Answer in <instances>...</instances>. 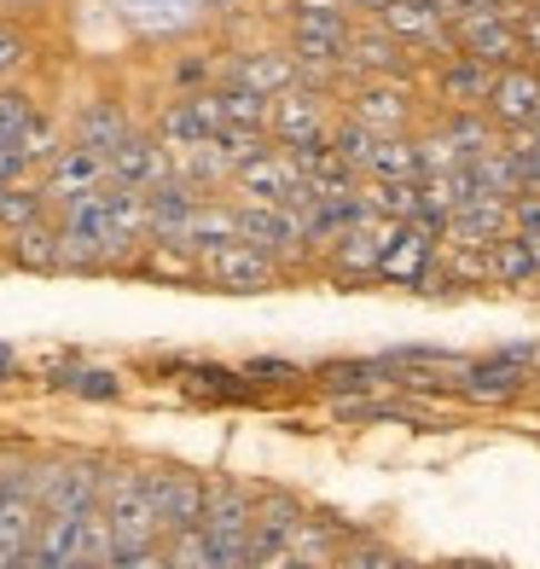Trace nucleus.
Segmentation results:
<instances>
[{
    "label": "nucleus",
    "instance_id": "7c9ffc66",
    "mask_svg": "<svg viewBox=\"0 0 540 569\" xmlns=\"http://www.w3.org/2000/svg\"><path fill=\"white\" fill-rule=\"evenodd\" d=\"M372 146H378V134H372V128H360L354 117H343L338 128H331V151H338L349 169H360V174H367V163H372Z\"/></svg>",
    "mask_w": 540,
    "mask_h": 569
},
{
    "label": "nucleus",
    "instance_id": "c9c22d12",
    "mask_svg": "<svg viewBox=\"0 0 540 569\" xmlns=\"http://www.w3.org/2000/svg\"><path fill=\"white\" fill-rule=\"evenodd\" d=\"M338 419H343V425H372V419H401V425H407V412H401V407H390V401L343 396V401H338Z\"/></svg>",
    "mask_w": 540,
    "mask_h": 569
},
{
    "label": "nucleus",
    "instance_id": "ea45409f",
    "mask_svg": "<svg viewBox=\"0 0 540 569\" xmlns=\"http://www.w3.org/2000/svg\"><path fill=\"white\" fill-rule=\"evenodd\" d=\"M518 30H523V53H540V7H529V12H523Z\"/></svg>",
    "mask_w": 540,
    "mask_h": 569
},
{
    "label": "nucleus",
    "instance_id": "f03ea898",
    "mask_svg": "<svg viewBox=\"0 0 540 569\" xmlns=\"http://www.w3.org/2000/svg\"><path fill=\"white\" fill-rule=\"evenodd\" d=\"M99 511H106V523H111V535H117V552L158 547V540H163V523H158V506H151L146 471H111Z\"/></svg>",
    "mask_w": 540,
    "mask_h": 569
},
{
    "label": "nucleus",
    "instance_id": "e433bc0d",
    "mask_svg": "<svg viewBox=\"0 0 540 569\" xmlns=\"http://www.w3.org/2000/svg\"><path fill=\"white\" fill-rule=\"evenodd\" d=\"M244 378L256 383V390H262V383H273V390H279V383H302L308 372H302V367H291V360H250Z\"/></svg>",
    "mask_w": 540,
    "mask_h": 569
},
{
    "label": "nucleus",
    "instance_id": "6ab92c4d",
    "mask_svg": "<svg viewBox=\"0 0 540 569\" xmlns=\"http://www.w3.org/2000/svg\"><path fill=\"white\" fill-rule=\"evenodd\" d=\"M511 232V198H477L453 216L448 227V244H466V250H488L494 239Z\"/></svg>",
    "mask_w": 540,
    "mask_h": 569
},
{
    "label": "nucleus",
    "instance_id": "37998d69",
    "mask_svg": "<svg viewBox=\"0 0 540 569\" xmlns=\"http://www.w3.org/2000/svg\"><path fill=\"white\" fill-rule=\"evenodd\" d=\"M203 7H216V12H244L250 0H203Z\"/></svg>",
    "mask_w": 540,
    "mask_h": 569
},
{
    "label": "nucleus",
    "instance_id": "f3484780",
    "mask_svg": "<svg viewBox=\"0 0 540 569\" xmlns=\"http://www.w3.org/2000/svg\"><path fill=\"white\" fill-rule=\"evenodd\" d=\"M233 187L244 192V203H291V192L302 187V169L286 158V151H262V158H250L239 174H233Z\"/></svg>",
    "mask_w": 540,
    "mask_h": 569
},
{
    "label": "nucleus",
    "instance_id": "58836bf2",
    "mask_svg": "<svg viewBox=\"0 0 540 569\" xmlns=\"http://www.w3.org/2000/svg\"><path fill=\"white\" fill-rule=\"evenodd\" d=\"M349 7V18H360V23H378L383 12H390V0H343Z\"/></svg>",
    "mask_w": 540,
    "mask_h": 569
},
{
    "label": "nucleus",
    "instance_id": "393cba45",
    "mask_svg": "<svg viewBox=\"0 0 540 569\" xmlns=\"http://www.w3.org/2000/svg\"><path fill=\"white\" fill-rule=\"evenodd\" d=\"M367 180H424L419 134H378L372 163H367Z\"/></svg>",
    "mask_w": 540,
    "mask_h": 569
},
{
    "label": "nucleus",
    "instance_id": "c756f323",
    "mask_svg": "<svg viewBox=\"0 0 540 569\" xmlns=\"http://www.w3.org/2000/svg\"><path fill=\"white\" fill-rule=\"evenodd\" d=\"M53 383H59V390H70V396H88V401H117L122 396V378L106 372V367H70Z\"/></svg>",
    "mask_w": 540,
    "mask_h": 569
},
{
    "label": "nucleus",
    "instance_id": "9d476101",
    "mask_svg": "<svg viewBox=\"0 0 540 569\" xmlns=\"http://www.w3.org/2000/svg\"><path fill=\"white\" fill-rule=\"evenodd\" d=\"M221 128H227V117H221L216 88H198V93H187V99H174V106L158 117V140H163L169 151H192V146H210Z\"/></svg>",
    "mask_w": 540,
    "mask_h": 569
},
{
    "label": "nucleus",
    "instance_id": "ddd939ff",
    "mask_svg": "<svg viewBox=\"0 0 540 569\" xmlns=\"http://www.w3.org/2000/svg\"><path fill=\"white\" fill-rule=\"evenodd\" d=\"M268 134L279 146H308V140H326L331 134V122H326V93L320 88H286L273 99V111H268Z\"/></svg>",
    "mask_w": 540,
    "mask_h": 569
},
{
    "label": "nucleus",
    "instance_id": "c85d7f7f",
    "mask_svg": "<svg viewBox=\"0 0 540 569\" xmlns=\"http://www.w3.org/2000/svg\"><path fill=\"white\" fill-rule=\"evenodd\" d=\"M216 99H221V117H227V128H268L273 99L250 93V88H239V82H221V88H216Z\"/></svg>",
    "mask_w": 540,
    "mask_h": 569
},
{
    "label": "nucleus",
    "instance_id": "0eeeda50",
    "mask_svg": "<svg viewBox=\"0 0 540 569\" xmlns=\"http://www.w3.org/2000/svg\"><path fill=\"white\" fill-rule=\"evenodd\" d=\"M349 117L372 134H407L413 122V88L401 76H367L354 93H349Z\"/></svg>",
    "mask_w": 540,
    "mask_h": 569
},
{
    "label": "nucleus",
    "instance_id": "a878e982",
    "mask_svg": "<svg viewBox=\"0 0 540 569\" xmlns=\"http://www.w3.org/2000/svg\"><path fill=\"white\" fill-rule=\"evenodd\" d=\"M442 134L459 146V158H482V151H494L500 140H494V117L488 111H448V122H442Z\"/></svg>",
    "mask_w": 540,
    "mask_h": 569
},
{
    "label": "nucleus",
    "instance_id": "2eb2a0df",
    "mask_svg": "<svg viewBox=\"0 0 540 569\" xmlns=\"http://www.w3.org/2000/svg\"><path fill=\"white\" fill-rule=\"evenodd\" d=\"M494 76H500V70H488V64H477V59H466V53H448L442 64H436V93H442L448 111H488Z\"/></svg>",
    "mask_w": 540,
    "mask_h": 569
},
{
    "label": "nucleus",
    "instance_id": "cd10ccee",
    "mask_svg": "<svg viewBox=\"0 0 540 569\" xmlns=\"http://www.w3.org/2000/svg\"><path fill=\"white\" fill-rule=\"evenodd\" d=\"M47 192L41 187H30V180H18V187H7V198H0V227L7 232H23V227H36V221H47Z\"/></svg>",
    "mask_w": 540,
    "mask_h": 569
},
{
    "label": "nucleus",
    "instance_id": "a211bd4d",
    "mask_svg": "<svg viewBox=\"0 0 540 569\" xmlns=\"http://www.w3.org/2000/svg\"><path fill=\"white\" fill-rule=\"evenodd\" d=\"M413 47H407L401 36H390L383 23H354V41H349V70L360 76H407V59Z\"/></svg>",
    "mask_w": 540,
    "mask_h": 569
},
{
    "label": "nucleus",
    "instance_id": "f704fd0d",
    "mask_svg": "<svg viewBox=\"0 0 540 569\" xmlns=\"http://www.w3.org/2000/svg\"><path fill=\"white\" fill-rule=\"evenodd\" d=\"M338 569H419V563H407V558H396L390 547H372V540H360V547H343Z\"/></svg>",
    "mask_w": 540,
    "mask_h": 569
},
{
    "label": "nucleus",
    "instance_id": "a18cd8bd",
    "mask_svg": "<svg viewBox=\"0 0 540 569\" xmlns=\"http://www.w3.org/2000/svg\"><path fill=\"white\" fill-rule=\"evenodd\" d=\"M70 569H106V563H70Z\"/></svg>",
    "mask_w": 540,
    "mask_h": 569
},
{
    "label": "nucleus",
    "instance_id": "20e7f679",
    "mask_svg": "<svg viewBox=\"0 0 540 569\" xmlns=\"http://www.w3.org/2000/svg\"><path fill=\"white\" fill-rule=\"evenodd\" d=\"M448 36H453V53H466L488 70H511L523 53V30L511 23V12H466L448 23Z\"/></svg>",
    "mask_w": 540,
    "mask_h": 569
},
{
    "label": "nucleus",
    "instance_id": "2f4dec72",
    "mask_svg": "<svg viewBox=\"0 0 540 569\" xmlns=\"http://www.w3.org/2000/svg\"><path fill=\"white\" fill-rule=\"evenodd\" d=\"M216 146L227 151V163H233V174H239L250 158H262V151H273V134H268V128H221Z\"/></svg>",
    "mask_w": 540,
    "mask_h": 569
},
{
    "label": "nucleus",
    "instance_id": "f8f14e48",
    "mask_svg": "<svg viewBox=\"0 0 540 569\" xmlns=\"http://www.w3.org/2000/svg\"><path fill=\"white\" fill-rule=\"evenodd\" d=\"M436 256H442V232H430L419 221H401L396 239L383 244V262H378V279L383 284H407V291H419V279L436 268Z\"/></svg>",
    "mask_w": 540,
    "mask_h": 569
},
{
    "label": "nucleus",
    "instance_id": "412c9836",
    "mask_svg": "<svg viewBox=\"0 0 540 569\" xmlns=\"http://www.w3.org/2000/svg\"><path fill=\"white\" fill-rule=\"evenodd\" d=\"M488 279L494 284H534L540 279V239L529 232H506L488 244Z\"/></svg>",
    "mask_w": 540,
    "mask_h": 569
},
{
    "label": "nucleus",
    "instance_id": "423d86ee",
    "mask_svg": "<svg viewBox=\"0 0 540 569\" xmlns=\"http://www.w3.org/2000/svg\"><path fill=\"white\" fill-rule=\"evenodd\" d=\"M198 262H203V279H210L216 291H239V297L273 291V284L286 279V268H279L268 250H256V244H244V239L221 244V250H203Z\"/></svg>",
    "mask_w": 540,
    "mask_h": 569
},
{
    "label": "nucleus",
    "instance_id": "4be33fe9",
    "mask_svg": "<svg viewBox=\"0 0 540 569\" xmlns=\"http://www.w3.org/2000/svg\"><path fill=\"white\" fill-rule=\"evenodd\" d=\"M233 239H239V203H216V198H203L192 210V221H187V232H180V244H187L192 256L221 250Z\"/></svg>",
    "mask_w": 540,
    "mask_h": 569
},
{
    "label": "nucleus",
    "instance_id": "49530a36",
    "mask_svg": "<svg viewBox=\"0 0 540 569\" xmlns=\"http://www.w3.org/2000/svg\"><path fill=\"white\" fill-rule=\"evenodd\" d=\"M0 198H7V180H0Z\"/></svg>",
    "mask_w": 540,
    "mask_h": 569
},
{
    "label": "nucleus",
    "instance_id": "4468645a",
    "mask_svg": "<svg viewBox=\"0 0 540 569\" xmlns=\"http://www.w3.org/2000/svg\"><path fill=\"white\" fill-rule=\"evenodd\" d=\"M111 180H122V187H134V192L163 187V180H174V151L158 134H128L111 151Z\"/></svg>",
    "mask_w": 540,
    "mask_h": 569
},
{
    "label": "nucleus",
    "instance_id": "aec40b11",
    "mask_svg": "<svg viewBox=\"0 0 540 569\" xmlns=\"http://www.w3.org/2000/svg\"><path fill=\"white\" fill-rule=\"evenodd\" d=\"M227 82H239V88H250V93H262V99H279L286 88H297L302 76H297V59L291 53H244V59H233V70H227Z\"/></svg>",
    "mask_w": 540,
    "mask_h": 569
},
{
    "label": "nucleus",
    "instance_id": "bb28decb",
    "mask_svg": "<svg viewBox=\"0 0 540 569\" xmlns=\"http://www.w3.org/2000/svg\"><path fill=\"white\" fill-rule=\"evenodd\" d=\"M187 372V383L198 396H216V401H256V383L244 372H227V367H210V360H192V367H180Z\"/></svg>",
    "mask_w": 540,
    "mask_h": 569
},
{
    "label": "nucleus",
    "instance_id": "39448f33",
    "mask_svg": "<svg viewBox=\"0 0 540 569\" xmlns=\"http://www.w3.org/2000/svg\"><path fill=\"white\" fill-rule=\"evenodd\" d=\"M146 488H151V506H158V523L163 535H192L203 529V517H210V488L216 482H203L192 471H146Z\"/></svg>",
    "mask_w": 540,
    "mask_h": 569
},
{
    "label": "nucleus",
    "instance_id": "79ce46f5",
    "mask_svg": "<svg viewBox=\"0 0 540 569\" xmlns=\"http://www.w3.org/2000/svg\"><path fill=\"white\" fill-rule=\"evenodd\" d=\"M268 569H314V563H308V558H297V552H286V558H273Z\"/></svg>",
    "mask_w": 540,
    "mask_h": 569
},
{
    "label": "nucleus",
    "instance_id": "f257e3e1",
    "mask_svg": "<svg viewBox=\"0 0 540 569\" xmlns=\"http://www.w3.org/2000/svg\"><path fill=\"white\" fill-rule=\"evenodd\" d=\"M250 535H256V495L239 482H216L210 517H203V540H210L216 569H250Z\"/></svg>",
    "mask_w": 540,
    "mask_h": 569
},
{
    "label": "nucleus",
    "instance_id": "a19ab883",
    "mask_svg": "<svg viewBox=\"0 0 540 569\" xmlns=\"http://www.w3.org/2000/svg\"><path fill=\"white\" fill-rule=\"evenodd\" d=\"M466 12H511V0H459Z\"/></svg>",
    "mask_w": 540,
    "mask_h": 569
},
{
    "label": "nucleus",
    "instance_id": "4c0bfd02",
    "mask_svg": "<svg viewBox=\"0 0 540 569\" xmlns=\"http://www.w3.org/2000/svg\"><path fill=\"white\" fill-rule=\"evenodd\" d=\"M23 59H30V41H23L12 23H0V82H7L12 70H23Z\"/></svg>",
    "mask_w": 540,
    "mask_h": 569
},
{
    "label": "nucleus",
    "instance_id": "5701e85b",
    "mask_svg": "<svg viewBox=\"0 0 540 569\" xmlns=\"http://www.w3.org/2000/svg\"><path fill=\"white\" fill-rule=\"evenodd\" d=\"M12 262L23 273H64V232H59V221H36V227L12 232Z\"/></svg>",
    "mask_w": 540,
    "mask_h": 569
},
{
    "label": "nucleus",
    "instance_id": "72a5a7b5",
    "mask_svg": "<svg viewBox=\"0 0 540 569\" xmlns=\"http://www.w3.org/2000/svg\"><path fill=\"white\" fill-rule=\"evenodd\" d=\"M419 163H424V180H436V174H453L466 158H459V146L442 134V128H436V134L419 140Z\"/></svg>",
    "mask_w": 540,
    "mask_h": 569
},
{
    "label": "nucleus",
    "instance_id": "c03bdc74",
    "mask_svg": "<svg viewBox=\"0 0 540 569\" xmlns=\"http://www.w3.org/2000/svg\"><path fill=\"white\" fill-rule=\"evenodd\" d=\"M12 367H18V360H12V349H0V378H12Z\"/></svg>",
    "mask_w": 540,
    "mask_h": 569
},
{
    "label": "nucleus",
    "instance_id": "7ed1b4c3",
    "mask_svg": "<svg viewBox=\"0 0 540 569\" xmlns=\"http://www.w3.org/2000/svg\"><path fill=\"white\" fill-rule=\"evenodd\" d=\"M106 477L111 471L99 459H53L36 471V500H41V511H99Z\"/></svg>",
    "mask_w": 540,
    "mask_h": 569
},
{
    "label": "nucleus",
    "instance_id": "dca6fc26",
    "mask_svg": "<svg viewBox=\"0 0 540 569\" xmlns=\"http://www.w3.org/2000/svg\"><path fill=\"white\" fill-rule=\"evenodd\" d=\"M488 117L500 128H529L540 117V70L534 64H511L494 76V93H488Z\"/></svg>",
    "mask_w": 540,
    "mask_h": 569
},
{
    "label": "nucleus",
    "instance_id": "b1692460",
    "mask_svg": "<svg viewBox=\"0 0 540 569\" xmlns=\"http://www.w3.org/2000/svg\"><path fill=\"white\" fill-rule=\"evenodd\" d=\"M128 134H134V128H128L117 99H93V106H82V117H76V146H93V151H106V158Z\"/></svg>",
    "mask_w": 540,
    "mask_h": 569
},
{
    "label": "nucleus",
    "instance_id": "9b49d317",
    "mask_svg": "<svg viewBox=\"0 0 540 569\" xmlns=\"http://www.w3.org/2000/svg\"><path fill=\"white\" fill-rule=\"evenodd\" d=\"M111 180V158L106 151H93V146H64L53 163H47V180H41V192L53 210H64V203H76L82 192H99Z\"/></svg>",
    "mask_w": 540,
    "mask_h": 569
},
{
    "label": "nucleus",
    "instance_id": "6e6552de",
    "mask_svg": "<svg viewBox=\"0 0 540 569\" xmlns=\"http://www.w3.org/2000/svg\"><path fill=\"white\" fill-rule=\"evenodd\" d=\"M396 227L401 221H367V227H354V232H343L338 244L326 250V268H331V279L343 284V291H354V284H367V279H378V262H383V244L396 239Z\"/></svg>",
    "mask_w": 540,
    "mask_h": 569
},
{
    "label": "nucleus",
    "instance_id": "473e14b6",
    "mask_svg": "<svg viewBox=\"0 0 540 569\" xmlns=\"http://www.w3.org/2000/svg\"><path fill=\"white\" fill-rule=\"evenodd\" d=\"M36 99L30 93H18V88H0V140H12L23 146V134H30V122H36Z\"/></svg>",
    "mask_w": 540,
    "mask_h": 569
},
{
    "label": "nucleus",
    "instance_id": "1a4fd4ad",
    "mask_svg": "<svg viewBox=\"0 0 540 569\" xmlns=\"http://www.w3.org/2000/svg\"><path fill=\"white\" fill-rule=\"evenodd\" d=\"M529 360H511V355H482V360H466V367L453 372V396H466V401H518L529 390Z\"/></svg>",
    "mask_w": 540,
    "mask_h": 569
}]
</instances>
